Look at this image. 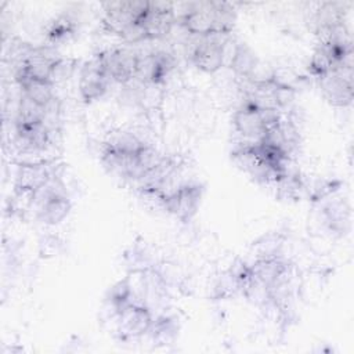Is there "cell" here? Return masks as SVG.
I'll list each match as a JSON object with an SVG mask.
<instances>
[{"label": "cell", "instance_id": "cell-8", "mask_svg": "<svg viewBox=\"0 0 354 354\" xmlns=\"http://www.w3.org/2000/svg\"><path fill=\"white\" fill-rule=\"evenodd\" d=\"M97 57L105 66L112 82L129 83L130 80L137 79L141 54L136 50L127 47L111 48L101 51Z\"/></svg>", "mask_w": 354, "mask_h": 354}, {"label": "cell", "instance_id": "cell-9", "mask_svg": "<svg viewBox=\"0 0 354 354\" xmlns=\"http://www.w3.org/2000/svg\"><path fill=\"white\" fill-rule=\"evenodd\" d=\"M174 22V6L163 1H147V7L138 19L145 40H155L166 36Z\"/></svg>", "mask_w": 354, "mask_h": 354}, {"label": "cell", "instance_id": "cell-6", "mask_svg": "<svg viewBox=\"0 0 354 354\" xmlns=\"http://www.w3.org/2000/svg\"><path fill=\"white\" fill-rule=\"evenodd\" d=\"M315 79L330 104L347 106L353 102V61L335 66Z\"/></svg>", "mask_w": 354, "mask_h": 354}, {"label": "cell", "instance_id": "cell-4", "mask_svg": "<svg viewBox=\"0 0 354 354\" xmlns=\"http://www.w3.org/2000/svg\"><path fill=\"white\" fill-rule=\"evenodd\" d=\"M227 43V36L223 35L194 36L187 54L195 68L206 73H213L225 62Z\"/></svg>", "mask_w": 354, "mask_h": 354}, {"label": "cell", "instance_id": "cell-2", "mask_svg": "<svg viewBox=\"0 0 354 354\" xmlns=\"http://www.w3.org/2000/svg\"><path fill=\"white\" fill-rule=\"evenodd\" d=\"M282 118L281 109L261 106L243 98L232 115V124L248 142H254L260 141Z\"/></svg>", "mask_w": 354, "mask_h": 354}, {"label": "cell", "instance_id": "cell-12", "mask_svg": "<svg viewBox=\"0 0 354 354\" xmlns=\"http://www.w3.org/2000/svg\"><path fill=\"white\" fill-rule=\"evenodd\" d=\"M53 178H55L53 173V167L47 163H28L21 165L17 177L15 185L22 192H36L46 184H48Z\"/></svg>", "mask_w": 354, "mask_h": 354}, {"label": "cell", "instance_id": "cell-3", "mask_svg": "<svg viewBox=\"0 0 354 354\" xmlns=\"http://www.w3.org/2000/svg\"><path fill=\"white\" fill-rule=\"evenodd\" d=\"M39 220L48 225L61 223L71 210V201L65 187L58 178H53L48 184L32 194Z\"/></svg>", "mask_w": 354, "mask_h": 354}, {"label": "cell", "instance_id": "cell-7", "mask_svg": "<svg viewBox=\"0 0 354 354\" xmlns=\"http://www.w3.org/2000/svg\"><path fill=\"white\" fill-rule=\"evenodd\" d=\"M116 332L122 340H133L149 332L155 319L152 310L137 301H131L115 311Z\"/></svg>", "mask_w": 354, "mask_h": 354}, {"label": "cell", "instance_id": "cell-10", "mask_svg": "<svg viewBox=\"0 0 354 354\" xmlns=\"http://www.w3.org/2000/svg\"><path fill=\"white\" fill-rule=\"evenodd\" d=\"M111 83L112 79L97 55L82 66L79 75V93L84 102L100 100L108 91Z\"/></svg>", "mask_w": 354, "mask_h": 354}, {"label": "cell", "instance_id": "cell-14", "mask_svg": "<svg viewBox=\"0 0 354 354\" xmlns=\"http://www.w3.org/2000/svg\"><path fill=\"white\" fill-rule=\"evenodd\" d=\"M75 29H76V24L72 18L66 15H59L53 22H50L46 35H47V39L55 44L72 36L75 33Z\"/></svg>", "mask_w": 354, "mask_h": 354}, {"label": "cell", "instance_id": "cell-1", "mask_svg": "<svg viewBox=\"0 0 354 354\" xmlns=\"http://www.w3.org/2000/svg\"><path fill=\"white\" fill-rule=\"evenodd\" d=\"M183 12L176 17L180 25L192 36H228L236 14L234 6L221 1H196L183 4Z\"/></svg>", "mask_w": 354, "mask_h": 354}, {"label": "cell", "instance_id": "cell-13", "mask_svg": "<svg viewBox=\"0 0 354 354\" xmlns=\"http://www.w3.org/2000/svg\"><path fill=\"white\" fill-rule=\"evenodd\" d=\"M230 65L238 75L249 76L254 71L257 59L245 43H239L235 46L232 55H230Z\"/></svg>", "mask_w": 354, "mask_h": 354}, {"label": "cell", "instance_id": "cell-11", "mask_svg": "<svg viewBox=\"0 0 354 354\" xmlns=\"http://www.w3.org/2000/svg\"><path fill=\"white\" fill-rule=\"evenodd\" d=\"M174 68V57L163 50H156L141 55L137 79L142 83L160 84Z\"/></svg>", "mask_w": 354, "mask_h": 354}, {"label": "cell", "instance_id": "cell-5", "mask_svg": "<svg viewBox=\"0 0 354 354\" xmlns=\"http://www.w3.org/2000/svg\"><path fill=\"white\" fill-rule=\"evenodd\" d=\"M203 188L199 183H183L160 198L163 209L181 221H189L199 210Z\"/></svg>", "mask_w": 354, "mask_h": 354}]
</instances>
